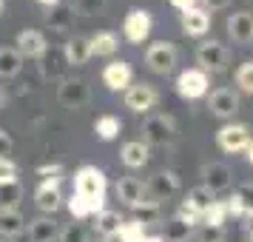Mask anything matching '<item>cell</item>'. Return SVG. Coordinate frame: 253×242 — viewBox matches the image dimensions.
Wrapping results in <instances>:
<instances>
[{"mask_svg": "<svg viewBox=\"0 0 253 242\" xmlns=\"http://www.w3.org/2000/svg\"><path fill=\"white\" fill-rule=\"evenodd\" d=\"M74 194L83 196L94 214H100L105 205V174L97 165H83L74 174Z\"/></svg>", "mask_w": 253, "mask_h": 242, "instance_id": "obj_1", "label": "cell"}, {"mask_svg": "<svg viewBox=\"0 0 253 242\" xmlns=\"http://www.w3.org/2000/svg\"><path fill=\"white\" fill-rule=\"evenodd\" d=\"M142 137L145 145H168L176 137V123L168 114H151L142 123Z\"/></svg>", "mask_w": 253, "mask_h": 242, "instance_id": "obj_2", "label": "cell"}, {"mask_svg": "<svg viewBox=\"0 0 253 242\" xmlns=\"http://www.w3.org/2000/svg\"><path fill=\"white\" fill-rule=\"evenodd\" d=\"M57 100L63 108H83L91 100V89L83 77H63L57 86Z\"/></svg>", "mask_w": 253, "mask_h": 242, "instance_id": "obj_3", "label": "cell"}, {"mask_svg": "<svg viewBox=\"0 0 253 242\" xmlns=\"http://www.w3.org/2000/svg\"><path fill=\"white\" fill-rule=\"evenodd\" d=\"M216 145L225 154H242L251 145V128L245 123H228L216 131Z\"/></svg>", "mask_w": 253, "mask_h": 242, "instance_id": "obj_4", "label": "cell"}, {"mask_svg": "<svg viewBox=\"0 0 253 242\" xmlns=\"http://www.w3.org/2000/svg\"><path fill=\"white\" fill-rule=\"evenodd\" d=\"M196 63H199V69L211 71V74H216V71H225L230 63V51L222 43H216V40H208V43H202V46L196 48Z\"/></svg>", "mask_w": 253, "mask_h": 242, "instance_id": "obj_5", "label": "cell"}, {"mask_svg": "<svg viewBox=\"0 0 253 242\" xmlns=\"http://www.w3.org/2000/svg\"><path fill=\"white\" fill-rule=\"evenodd\" d=\"M208 86H211V80H208V74L202 69H185L182 74L176 77V92H179V97H185V100H199V97H205Z\"/></svg>", "mask_w": 253, "mask_h": 242, "instance_id": "obj_6", "label": "cell"}, {"mask_svg": "<svg viewBox=\"0 0 253 242\" xmlns=\"http://www.w3.org/2000/svg\"><path fill=\"white\" fill-rule=\"evenodd\" d=\"M151 26H154V20H151V14L145 12V9H131V12L126 14V23H123V35H126L128 43L137 46L142 40H148Z\"/></svg>", "mask_w": 253, "mask_h": 242, "instance_id": "obj_7", "label": "cell"}, {"mask_svg": "<svg viewBox=\"0 0 253 242\" xmlns=\"http://www.w3.org/2000/svg\"><path fill=\"white\" fill-rule=\"evenodd\" d=\"M176 191H179V177H176L173 171H160V174H154L148 183H145V196L154 199V202L171 199Z\"/></svg>", "mask_w": 253, "mask_h": 242, "instance_id": "obj_8", "label": "cell"}, {"mask_svg": "<svg viewBox=\"0 0 253 242\" xmlns=\"http://www.w3.org/2000/svg\"><path fill=\"white\" fill-rule=\"evenodd\" d=\"M157 100H160V94L148 83H137V86H128L126 89V105L131 111H137V114H148L151 108L157 105Z\"/></svg>", "mask_w": 253, "mask_h": 242, "instance_id": "obj_9", "label": "cell"}, {"mask_svg": "<svg viewBox=\"0 0 253 242\" xmlns=\"http://www.w3.org/2000/svg\"><path fill=\"white\" fill-rule=\"evenodd\" d=\"M208 108L219 120H230L239 111V94L233 92V89H213L211 97H208Z\"/></svg>", "mask_w": 253, "mask_h": 242, "instance_id": "obj_10", "label": "cell"}, {"mask_svg": "<svg viewBox=\"0 0 253 242\" xmlns=\"http://www.w3.org/2000/svg\"><path fill=\"white\" fill-rule=\"evenodd\" d=\"M37 60H40V71H43V77H48V80H63L66 71L71 69L69 60H66L63 46H48Z\"/></svg>", "mask_w": 253, "mask_h": 242, "instance_id": "obj_11", "label": "cell"}, {"mask_svg": "<svg viewBox=\"0 0 253 242\" xmlns=\"http://www.w3.org/2000/svg\"><path fill=\"white\" fill-rule=\"evenodd\" d=\"M145 63H148L151 71L157 74H171L173 66H176V48L171 43H154V46L145 51Z\"/></svg>", "mask_w": 253, "mask_h": 242, "instance_id": "obj_12", "label": "cell"}, {"mask_svg": "<svg viewBox=\"0 0 253 242\" xmlns=\"http://www.w3.org/2000/svg\"><path fill=\"white\" fill-rule=\"evenodd\" d=\"M131 80H134V71L123 60H114V63H108L103 69V83L111 92H126L128 86H131Z\"/></svg>", "mask_w": 253, "mask_h": 242, "instance_id": "obj_13", "label": "cell"}, {"mask_svg": "<svg viewBox=\"0 0 253 242\" xmlns=\"http://www.w3.org/2000/svg\"><path fill=\"white\" fill-rule=\"evenodd\" d=\"M46 48H48L46 37H43V32H37V29H23L17 35V54L20 57H40Z\"/></svg>", "mask_w": 253, "mask_h": 242, "instance_id": "obj_14", "label": "cell"}, {"mask_svg": "<svg viewBox=\"0 0 253 242\" xmlns=\"http://www.w3.org/2000/svg\"><path fill=\"white\" fill-rule=\"evenodd\" d=\"M179 20H182V32L191 35V37H202V35H208V29H211V12H208V9H199V6L182 12Z\"/></svg>", "mask_w": 253, "mask_h": 242, "instance_id": "obj_15", "label": "cell"}, {"mask_svg": "<svg viewBox=\"0 0 253 242\" xmlns=\"http://www.w3.org/2000/svg\"><path fill=\"white\" fill-rule=\"evenodd\" d=\"M60 180H43L40 188L35 191V205L40 211H46V214H54L63 202V196H60V188H57Z\"/></svg>", "mask_w": 253, "mask_h": 242, "instance_id": "obj_16", "label": "cell"}, {"mask_svg": "<svg viewBox=\"0 0 253 242\" xmlns=\"http://www.w3.org/2000/svg\"><path fill=\"white\" fill-rule=\"evenodd\" d=\"M202 177H205V188H211L213 194L216 191H225V188H230V183H233V174H230L228 165H222V162H211V165H205L202 168Z\"/></svg>", "mask_w": 253, "mask_h": 242, "instance_id": "obj_17", "label": "cell"}, {"mask_svg": "<svg viewBox=\"0 0 253 242\" xmlns=\"http://www.w3.org/2000/svg\"><path fill=\"white\" fill-rule=\"evenodd\" d=\"M228 35L236 40V43H251L253 40V14L251 12H236L228 17Z\"/></svg>", "mask_w": 253, "mask_h": 242, "instance_id": "obj_18", "label": "cell"}, {"mask_svg": "<svg viewBox=\"0 0 253 242\" xmlns=\"http://www.w3.org/2000/svg\"><path fill=\"white\" fill-rule=\"evenodd\" d=\"M74 6L69 3H57V6H51L46 14V26L48 29H54V32H69L71 26H74Z\"/></svg>", "mask_w": 253, "mask_h": 242, "instance_id": "obj_19", "label": "cell"}, {"mask_svg": "<svg viewBox=\"0 0 253 242\" xmlns=\"http://www.w3.org/2000/svg\"><path fill=\"white\" fill-rule=\"evenodd\" d=\"M60 237V222L54 217H40L29 225V240L32 242H51Z\"/></svg>", "mask_w": 253, "mask_h": 242, "instance_id": "obj_20", "label": "cell"}, {"mask_svg": "<svg viewBox=\"0 0 253 242\" xmlns=\"http://www.w3.org/2000/svg\"><path fill=\"white\" fill-rule=\"evenodd\" d=\"M120 225H123V217H120V211H100V214H94V231L103 237V240H114L117 234H120Z\"/></svg>", "mask_w": 253, "mask_h": 242, "instance_id": "obj_21", "label": "cell"}, {"mask_svg": "<svg viewBox=\"0 0 253 242\" xmlns=\"http://www.w3.org/2000/svg\"><path fill=\"white\" fill-rule=\"evenodd\" d=\"M117 196L126 202V205H137L142 202V196H145V183H139L137 177H123L120 183H117Z\"/></svg>", "mask_w": 253, "mask_h": 242, "instance_id": "obj_22", "label": "cell"}, {"mask_svg": "<svg viewBox=\"0 0 253 242\" xmlns=\"http://www.w3.org/2000/svg\"><path fill=\"white\" fill-rule=\"evenodd\" d=\"M120 46V37L114 32H97L94 37H88V48H91V57H111Z\"/></svg>", "mask_w": 253, "mask_h": 242, "instance_id": "obj_23", "label": "cell"}, {"mask_svg": "<svg viewBox=\"0 0 253 242\" xmlns=\"http://www.w3.org/2000/svg\"><path fill=\"white\" fill-rule=\"evenodd\" d=\"M66 60H69V66H85L88 57H91V48H88V37H71L66 40Z\"/></svg>", "mask_w": 253, "mask_h": 242, "instance_id": "obj_24", "label": "cell"}, {"mask_svg": "<svg viewBox=\"0 0 253 242\" xmlns=\"http://www.w3.org/2000/svg\"><path fill=\"white\" fill-rule=\"evenodd\" d=\"M120 157H123V162H126L128 168H142L148 162V145L142 140H131V143L123 145Z\"/></svg>", "mask_w": 253, "mask_h": 242, "instance_id": "obj_25", "label": "cell"}, {"mask_svg": "<svg viewBox=\"0 0 253 242\" xmlns=\"http://www.w3.org/2000/svg\"><path fill=\"white\" fill-rule=\"evenodd\" d=\"M213 202H216V194H213L211 188H205V185H196V188H191V191H188V199H185V205L191 208V211H196L199 217H202V214H205Z\"/></svg>", "mask_w": 253, "mask_h": 242, "instance_id": "obj_26", "label": "cell"}, {"mask_svg": "<svg viewBox=\"0 0 253 242\" xmlns=\"http://www.w3.org/2000/svg\"><path fill=\"white\" fill-rule=\"evenodd\" d=\"M26 219L20 211H0V240H12L17 234H23Z\"/></svg>", "mask_w": 253, "mask_h": 242, "instance_id": "obj_27", "label": "cell"}, {"mask_svg": "<svg viewBox=\"0 0 253 242\" xmlns=\"http://www.w3.org/2000/svg\"><path fill=\"white\" fill-rule=\"evenodd\" d=\"M23 199L20 183H0V211H17V202Z\"/></svg>", "mask_w": 253, "mask_h": 242, "instance_id": "obj_28", "label": "cell"}, {"mask_svg": "<svg viewBox=\"0 0 253 242\" xmlns=\"http://www.w3.org/2000/svg\"><path fill=\"white\" fill-rule=\"evenodd\" d=\"M94 131H97L100 140H114V137H120V131H123V120L114 117V114H103V117H97Z\"/></svg>", "mask_w": 253, "mask_h": 242, "instance_id": "obj_29", "label": "cell"}, {"mask_svg": "<svg viewBox=\"0 0 253 242\" xmlns=\"http://www.w3.org/2000/svg\"><path fill=\"white\" fill-rule=\"evenodd\" d=\"M23 66V57L17 54V48H0V77H14Z\"/></svg>", "mask_w": 253, "mask_h": 242, "instance_id": "obj_30", "label": "cell"}, {"mask_svg": "<svg viewBox=\"0 0 253 242\" xmlns=\"http://www.w3.org/2000/svg\"><path fill=\"white\" fill-rule=\"evenodd\" d=\"M123 242H142L145 240V225L139 222L137 217L134 219H123V225H120V234H117Z\"/></svg>", "mask_w": 253, "mask_h": 242, "instance_id": "obj_31", "label": "cell"}, {"mask_svg": "<svg viewBox=\"0 0 253 242\" xmlns=\"http://www.w3.org/2000/svg\"><path fill=\"white\" fill-rule=\"evenodd\" d=\"M225 217H228V208H225V202H222V199H216V202H213V205L202 214V225H208V228H222Z\"/></svg>", "mask_w": 253, "mask_h": 242, "instance_id": "obj_32", "label": "cell"}, {"mask_svg": "<svg viewBox=\"0 0 253 242\" xmlns=\"http://www.w3.org/2000/svg\"><path fill=\"white\" fill-rule=\"evenodd\" d=\"M191 231H194L191 225H185V222H179V219L173 217L171 222H168V228H165V237H162V240L165 242H185Z\"/></svg>", "mask_w": 253, "mask_h": 242, "instance_id": "obj_33", "label": "cell"}, {"mask_svg": "<svg viewBox=\"0 0 253 242\" xmlns=\"http://www.w3.org/2000/svg\"><path fill=\"white\" fill-rule=\"evenodd\" d=\"M236 86L245 94H253V60L242 63L239 69H236Z\"/></svg>", "mask_w": 253, "mask_h": 242, "instance_id": "obj_34", "label": "cell"}, {"mask_svg": "<svg viewBox=\"0 0 253 242\" xmlns=\"http://www.w3.org/2000/svg\"><path fill=\"white\" fill-rule=\"evenodd\" d=\"M69 211H71V217L74 219H85V217H91L94 211H91V205L83 199V196H77V194H71V199H69Z\"/></svg>", "mask_w": 253, "mask_h": 242, "instance_id": "obj_35", "label": "cell"}, {"mask_svg": "<svg viewBox=\"0 0 253 242\" xmlns=\"http://www.w3.org/2000/svg\"><path fill=\"white\" fill-rule=\"evenodd\" d=\"M225 208H228V214H233V217H239V219L248 214V205H245V199H242L236 191H233V194L225 199Z\"/></svg>", "mask_w": 253, "mask_h": 242, "instance_id": "obj_36", "label": "cell"}, {"mask_svg": "<svg viewBox=\"0 0 253 242\" xmlns=\"http://www.w3.org/2000/svg\"><path fill=\"white\" fill-rule=\"evenodd\" d=\"M196 240L199 242H225V225L222 228H208V225H202L199 234H196Z\"/></svg>", "mask_w": 253, "mask_h": 242, "instance_id": "obj_37", "label": "cell"}, {"mask_svg": "<svg viewBox=\"0 0 253 242\" xmlns=\"http://www.w3.org/2000/svg\"><path fill=\"white\" fill-rule=\"evenodd\" d=\"M103 9H105V0H77V6H74L77 14H97Z\"/></svg>", "mask_w": 253, "mask_h": 242, "instance_id": "obj_38", "label": "cell"}, {"mask_svg": "<svg viewBox=\"0 0 253 242\" xmlns=\"http://www.w3.org/2000/svg\"><path fill=\"white\" fill-rule=\"evenodd\" d=\"M17 180V165L9 157H0V183H14Z\"/></svg>", "mask_w": 253, "mask_h": 242, "instance_id": "obj_39", "label": "cell"}, {"mask_svg": "<svg viewBox=\"0 0 253 242\" xmlns=\"http://www.w3.org/2000/svg\"><path fill=\"white\" fill-rule=\"evenodd\" d=\"M176 219H179V222H185V225H191V228H196V225L202 222V217H199L196 211H191V208L185 205V202L176 208Z\"/></svg>", "mask_w": 253, "mask_h": 242, "instance_id": "obj_40", "label": "cell"}, {"mask_svg": "<svg viewBox=\"0 0 253 242\" xmlns=\"http://www.w3.org/2000/svg\"><path fill=\"white\" fill-rule=\"evenodd\" d=\"M60 242H85V231H83L80 225L60 228Z\"/></svg>", "mask_w": 253, "mask_h": 242, "instance_id": "obj_41", "label": "cell"}, {"mask_svg": "<svg viewBox=\"0 0 253 242\" xmlns=\"http://www.w3.org/2000/svg\"><path fill=\"white\" fill-rule=\"evenodd\" d=\"M60 171H63V168H60L57 162H54V165H40V168H37V174L46 177V180H60Z\"/></svg>", "mask_w": 253, "mask_h": 242, "instance_id": "obj_42", "label": "cell"}, {"mask_svg": "<svg viewBox=\"0 0 253 242\" xmlns=\"http://www.w3.org/2000/svg\"><path fill=\"white\" fill-rule=\"evenodd\" d=\"M236 194L245 199V205H248V211H253V183H248V185H239V191Z\"/></svg>", "mask_w": 253, "mask_h": 242, "instance_id": "obj_43", "label": "cell"}, {"mask_svg": "<svg viewBox=\"0 0 253 242\" xmlns=\"http://www.w3.org/2000/svg\"><path fill=\"white\" fill-rule=\"evenodd\" d=\"M242 219H245V222H242V228H245V240L253 242V211H248Z\"/></svg>", "mask_w": 253, "mask_h": 242, "instance_id": "obj_44", "label": "cell"}, {"mask_svg": "<svg viewBox=\"0 0 253 242\" xmlns=\"http://www.w3.org/2000/svg\"><path fill=\"white\" fill-rule=\"evenodd\" d=\"M9 151H12V137H9V134L0 128V157H6Z\"/></svg>", "mask_w": 253, "mask_h": 242, "instance_id": "obj_45", "label": "cell"}, {"mask_svg": "<svg viewBox=\"0 0 253 242\" xmlns=\"http://www.w3.org/2000/svg\"><path fill=\"white\" fill-rule=\"evenodd\" d=\"M228 3H230V0H205L208 12H219V9H228Z\"/></svg>", "mask_w": 253, "mask_h": 242, "instance_id": "obj_46", "label": "cell"}, {"mask_svg": "<svg viewBox=\"0 0 253 242\" xmlns=\"http://www.w3.org/2000/svg\"><path fill=\"white\" fill-rule=\"evenodd\" d=\"M168 3L176 6L179 12H188V9H194V6H196V0H168Z\"/></svg>", "mask_w": 253, "mask_h": 242, "instance_id": "obj_47", "label": "cell"}, {"mask_svg": "<svg viewBox=\"0 0 253 242\" xmlns=\"http://www.w3.org/2000/svg\"><path fill=\"white\" fill-rule=\"evenodd\" d=\"M142 242H165V240H162V237H157V234H151V237L145 234V240H142Z\"/></svg>", "mask_w": 253, "mask_h": 242, "instance_id": "obj_48", "label": "cell"}, {"mask_svg": "<svg viewBox=\"0 0 253 242\" xmlns=\"http://www.w3.org/2000/svg\"><path fill=\"white\" fill-rule=\"evenodd\" d=\"M37 3H43V6H48V9H51V6H57V3H63V0H37Z\"/></svg>", "mask_w": 253, "mask_h": 242, "instance_id": "obj_49", "label": "cell"}, {"mask_svg": "<svg viewBox=\"0 0 253 242\" xmlns=\"http://www.w3.org/2000/svg\"><path fill=\"white\" fill-rule=\"evenodd\" d=\"M248 160H251V165H253V140H251V145H248Z\"/></svg>", "mask_w": 253, "mask_h": 242, "instance_id": "obj_50", "label": "cell"}, {"mask_svg": "<svg viewBox=\"0 0 253 242\" xmlns=\"http://www.w3.org/2000/svg\"><path fill=\"white\" fill-rule=\"evenodd\" d=\"M6 103V89H3V86H0V105Z\"/></svg>", "mask_w": 253, "mask_h": 242, "instance_id": "obj_51", "label": "cell"}, {"mask_svg": "<svg viewBox=\"0 0 253 242\" xmlns=\"http://www.w3.org/2000/svg\"><path fill=\"white\" fill-rule=\"evenodd\" d=\"M3 9H6V3H3V0H0V14H3Z\"/></svg>", "mask_w": 253, "mask_h": 242, "instance_id": "obj_52", "label": "cell"}, {"mask_svg": "<svg viewBox=\"0 0 253 242\" xmlns=\"http://www.w3.org/2000/svg\"><path fill=\"white\" fill-rule=\"evenodd\" d=\"M97 242H114V240H103V237H100V240H97Z\"/></svg>", "mask_w": 253, "mask_h": 242, "instance_id": "obj_53", "label": "cell"}, {"mask_svg": "<svg viewBox=\"0 0 253 242\" xmlns=\"http://www.w3.org/2000/svg\"><path fill=\"white\" fill-rule=\"evenodd\" d=\"M0 242H12V240H0Z\"/></svg>", "mask_w": 253, "mask_h": 242, "instance_id": "obj_54", "label": "cell"}]
</instances>
